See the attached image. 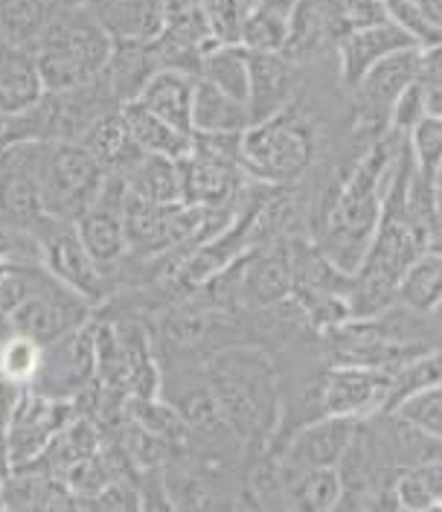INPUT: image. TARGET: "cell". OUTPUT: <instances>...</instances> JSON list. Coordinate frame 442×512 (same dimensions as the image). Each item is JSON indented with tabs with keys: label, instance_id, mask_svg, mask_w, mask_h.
Wrapping results in <instances>:
<instances>
[{
	"label": "cell",
	"instance_id": "6da1fadb",
	"mask_svg": "<svg viewBox=\"0 0 442 512\" xmlns=\"http://www.w3.org/2000/svg\"><path fill=\"white\" fill-rule=\"evenodd\" d=\"M326 91L306 73V82L280 114L242 131V169L251 181L285 187L309 178L315 163L329 152V102Z\"/></svg>",
	"mask_w": 442,
	"mask_h": 512
},
{
	"label": "cell",
	"instance_id": "7a4b0ae2",
	"mask_svg": "<svg viewBox=\"0 0 442 512\" xmlns=\"http://www.w3.org/2000/svg\"><path fill=\"white\" fill-rule=\"evenodd\" d=\"M221 411L248 454H265L283 414V387L274 355L253 344H236L201 361Z\"/></svg>",
	"mask_w": 442,
	"mask_h": 512
},
{
	"label": "cell",
	"instance_id": "3957f363",
	"mask_svg": "<svg viewBox=\"0 0 442 512\" xmlns=\"http://www.w3.org/2000/svg\"><path fill=\"white\" fill-rule=\"evenodd\" d=\"M114 38L88 6H56L35 50V67L44 91H73L91 85L105 70Z\"/></svg>",
	"mask_w": 442,
	"mask_h": 512
},
{
	"label": "cell",
	"instance_id": "277c9868",
	"mask_svg": "<svg viewBox=\"0 0 442 512\" xmlns=\"http://www.w3.org/2000/svg\"><path fill=\"white\" fill-rule=\"evenodd\" d=\"M24 149L41 187L44 213L59 222H79L102 190V163L82 143L47 140L24 143Z\"/></svg>",
	"mask_w": 442,
	"mask_h": 512
},
{
	"label": "cell",
	"instance_id": "5b68a950",
	"mask_svg": "<svg viewBox=\"0 0 442 512\" xmlns=\"http://www.w3.org/2000/svg\"><path fill=\"white\" fill-rule=\"evenodd\" d=\"M94 315V303L59 283L41 262L32 268L30 291L12 315V332L30 335L41 347L79 329Z\"/></svg>",
	"mask_w": 442,
	"mask_h": 512
},
{
	"label": "cell",
	"instance_id": "8992f818",
	"mask_svg": "<svg viewBox=\"0 0 442 512\" xmlns=\"http://www.w3.org/2000/svg\"><path fill=\"white\" fill-rule=\"evenodd\" d=\"M32 236L38 242L41 265L59 283L73 288L76 294H82L88 303H94V309L105 306L114 297V286H111L108 271H102L94 262V256L85 251L76 224L44 216L41 222L35 224Z\"/></svg>",
	"mask_w": 442,
	"mask_h": 512
},
{
	"label": "cell",
	"instance_id": "52a82bcc",
	"mask_svg": "<svg viewBox=\"0 0 442 512\" xmlns=\"http://www.w3.org/2000/svg\"><path fill=\"white\" fill-rule=\"evenodd\" d=\"M387 387H390V379H387V370L381 367L332 364L326 370H317V416L370 419V416L384 414Z\"/></svg>",
	"mask_w": 442,
	"mask_h": 512
},
{
	"label": "cell",
	"instance_id": "ba28073f",
	"mask_svg": "<svg viewBox=\"0 0 442 512\" xmlns=\"http://www.w3.org/2000/svg\"><path fill=\"white\" fill-rule=\"evenodd\" d=\"M94 370V320H88L79 329L67 332L64 338L44 347L38 376L30 387L50 399L76 402V399H85L88 387L94 384Z\"/></svg>",
	"mask_w": 442,
	"mask_h": 512
},
{
	"label": "cell",
	"instance_id": "9c48e42d",
	"mask_svg": "<svg viewBox=\"0 0 442 512\" xmlns=\"http://www.w3.org/2000/svg\"><path fill=\"white\" fill-rule=\"evenodd\" d=\"M126 198V175L105 172V181H102V190L96 195V201L85 210V216L76 222L85 251L94 256V262L102 271H108V277L114 274L117 265L126 262L128 256L126 216H123L126 213Z\"/></svg>",
	"mask_w": 442,
	"mask_h": 512
},
{
	"label": "cell",
	"instance_id": "30bf717a",
	"mask_svg": "<svg viewBox=\"0 0 442 512\" xmlns=\"http://www.w3.org/2000/svg\"><path fill=\"white\" fill-rule=\"evenodd\" d=\"M355 425L358 419H347V416H320L294 428L283 443L271 448L268 454L277 457L283 480L309 472V469L338 466L341 457L347 454Z\"/></svg>",
	"mask_w": 442,
	"mask_h": 512
},
{
	"label": "cell",
	"instance_id": "8fae6325",
	"mask_svg": "<svg viewBox=\"0 0 442 512\" xmlns=\"http://www.w3.org/2000/svg\"><path fill=\"white\" fill-rule=\"evenodd\" d=\"M242 309H265L294 294V239L253 245L236 256Z\"/></svg>",
	"mask_w": 442,
	"mask_h": 512
},
{
	"label": "cell",
	"instance_id": "7c38bea8",
	"mask_svg": "<svg viewBox=\"0 0 442 512\" xmlns=\"http://www.w3.org/2000/svg\"><path fill=\"white\" fill-rule=\"evenodd\" d=\"M160 67H175L184 73H198L201 56L219 44L204 18L198 0H166L163 27L152 38Z\"/></svg>",
	"mask_w": 442,
	"mask_h": 512
},
{
	"label": "cell",
	"instance_id": "4fadbf2b",
	"mask_svg": "<svg viewBox=\"0 0 442 512\" xmlns=\"http://www.w3.org/2000/svg\"><path fill=\"white\" fill-rule=\"evenodd\" d=\"M175 163H178V181H181V201L195 204V207H221L233 201L248 178L242 163L221 158L219 152L195 140H192L190 152Z\"/></svg>",
	"mask_w": 442,
	"mask_h": 512
},
{
	"label": "cell",
	"instance_id": "5bb4252c",
	"mask_svg": "<svg viewBox=\"0 0 442 512\" xmlns=\"http://www.w3.org/2000/svg\"><path fill=\"white\" fill-rule=\"evenodd\" d=\"M306 82V67L291 62L285 53H251L248 73V114L253 123H262L280 114L285 105L294 102Z\"/></svg>",
	"mask_w": 442,
	"mask_h": 512
},
{
	"label": "cell",
	"instance_id": "9a60e30c",
	"mask_svg": "<svg viewBox=\"0 0 442 512\" xmlns=\"http://www.w3.org/2000/svg\"><path fill=\"white\" fill-rule=\"evenodd\" d=\"M408 47H419L416 38L405 27H399L393 18L390 21H381L373 27H361V30H352L335 47V67H338V82L344 91H352L364 73L381 62L384 56L390 53H399V50H408Z\"/></svg>",
	"mask_w": 442,
	"mask_h": 512
},
{
	"label": "cell",
	"instance_id": "2e32d148",
	"mask_svg": "<svg viewBox=\"0 0 442 512\" xmlns=\"http://www.w3.org/2000/svg\"><path fill=\"white\" fill-rule=\"evenodd\" d=\"M85 6L114 41H152L166 12V0H88Z\"/></svg>",
	"mask_w": 442,
	"mask_h": 512
},
{
	"label": "cell",
	"instance_id": "e0dca14e",
	"mask_svg": "<svg viewBox=\"0 0 442 512\" xmlns=\"http://www.w3.org/2000/svg\"><path fill=\"white\" fill-rule=\"evenodd\" d=\"M155 70H160V62L152 41H114L102 79L114 99L123 105L140 96Z\"/></svg>",
	"mask_w": 442,
	"mask_h": 512
},
{
	"label": "cell",
	"instance_id": "ac0fdd59",
	"mask_svg": "<svg viewBox=\"0 0 442 512\" xmlns=\"http://www.w3.org/2000/svg\"><path fill=\"white\" fill-rule=\"evenodd\" d=\"M192 91H195L192 73L175 70V67H160L143 85L137 102H143L152 114H158L169 126L192 134Z\"/></svg>",
	"mask_w": 442,
	"mask_h": 512
},
{
	"label": "cell",
	"instance_id": "d6986e66",
	"mask_svg": "<svg viewBox=\"0 0 442 512\" xmlns=\"http://www.w3.org/2000/svg\"><path fill=\"white\" fill-rule=\"evenodd\" d=\"M44 96L35 56L0 44V114L6 120L27 114Z\"/></svg>",
	"mask_w": 442,
	"mask_h": 512
},
{
	"label": "cell",
	"instance_id": "ffe728a7",
	"mask_svg": "<svg viewBox=\"0 0 442 512\" xmlns=\"http://www.w3.org/2000/svg\"><path fill=\"white\" fill-rule=\"evenodd\" d=\"M82 146L102 163L105 172H114V175H128L131 166L146 155L134 143V137H131V131L126 126V117H123L120 108L102 114L94 126H91V131L85 134Z\"/></svg>",
	"mask_w": 442,
	"mask_h": 512
},
{
	"label": "cell",
	"instance_id": "44dd1931",
	"mask_svg": "<svg viewBox=\"0 0 442 512\" xmlns=\"http://www.w3.org/2000/svg\"><path fill=\"white\" fill-rule=\"evenodd\" d=\"M126 126L134 137V143L146 152V155H158V158L178 160L184 158L192 149V134L181 128L169 126L166 120H160L158 114H152L143 102L131 99L120 105Z\"/></svg>",
	"mask_w": 442,
	"mask_h": 512
},
{
	"label": "cell",
	"instance_id": "7402d4cb",
	"mask_svg": "<svg viewBox=\"0 0 442 512\" xmlns=\"http://www.w3.org/2000/svg\"><path fill=\"white\" fill-rule=\"evenodd\" d=\"M251 126L248 105L221 94L204 79H195L192 91V134H239Z\"/></svg>",
	"mask_w": 442,
	"mask_h": 512
},
{
	"label": "cell",
	"instance_id": "603a6c76",
	"mask_svg": "<svg viewBox=\"0 0 442 512\" xmlns=\"http://www.w3.org/2000/svg\"><path fill=\"white\" fill-rule=\"evenodd\" d=\"M53 12V0H0V44L35 56Z\"/></svg>",
	"mask_w": 442,
	"mask_h": 512
},
{
	"label": "cell",
	"instance_id": "cb8c5ba5",
	"mask_svg": "<svg viewBox=\"0 0 442 512\" xmlns=\"http://www.w3.org/2000/svg\"><path fill=\"white\" fill-rule=\"evenodd\" d=\"M248 73H251V53L242 44H213L198 64L195 79L210 82L221 94L248 102Z\"/></svg>",
	"mask_w": 442,
	"mask_h": 512
},
{
	"label": "cell",
	"instance_id": "d4e9b609",
	"mask_svg": "<svg viewBox=\"0 0 442 512\" xmlns=\"http://www.w3.org/2000/svg\"><path fill=\"white\" fill-rule=\"evenodd\" d=\"M396 303L416 315H431L442 303V256H416L396 283Z\"/></svg>",
	"mask_w": 442,
	"mask_h": 512
},
{
	"label": "cell",
	"instance_id": "484cf974",
	"mask_svg": "<svg viewBox=\"0 0 442 512\" xmlns=\"http://www.w3.org/2000/svg\"><path fill=\"white\" fill-rule=\"evenodd\" d=\"M341 495H344V480H341L338 466L309 469V472L285 478V507H294V510H338Z\"/></svg>",
	"mask_w": 442,
	"mask_h": 512
},
{
	"label": "cell",
	"instance_id": "4316f807",
	"mask_svg": "<svg viewBox=\"0 0 442 512\" xmlns=\"http://www.w3.org/2000/svg\"><path fill=\"white\" fill-rule=\"evenodd\" d=\"M128 192L140 195L155 204H172L181 201V181H178V163L158 155H143L131 166L126 175Z\"/></svg>",
	"mask_w": 442,
	"mask_h": 512
},
{
	"label": "cell",
	"instance_id": "83f0119b",
	"mask_svg": "<svg viewBox=\"0 0 442 512\" xmlns=\"http://www.w3.org/2000/svg\"><path fill=\"white\" fill-rule=\"evenodd\" d=\"M288 21L291 12H280L274 6L256 3L248 9L242 32H239V44L248 53H280L288 38Z\"/></svg>",
	"mask_w": 442,
	"mask_h": 512
},
{
	"label": "cell",
	"instance_id": "f1b7e54d",
	"mask_svg": "<svg viewBox=\"0 0 442 512\" xmlns=\"http://www.w3.org/2000/svg\"><path fill=\"white\" fill-rule=\"evenodd\" d=\"M44 358V347L21 332H9L0 341V382L12 384V387H30L38 376Z\"/></svg>",
	"mask_w": 442,
	"mask_h": 512
},
{
	"label": "cell",
	"instance_id": "f546056e",
	"mask_svg": "<svg viewBox=\"0 0 442 512\" xmlns=\"http://www.w3.org/2000/svg\"><path fill=\"white\" fill-rule=\"evenodd\" d=\"M387 414L399 416V419L411 422V425L428 431V434H434V437H442V382L431 384V387L413 393L408 399H402Z\"/></svg>",
	"mask_w": 442,
	"mask_h": 512
},
{
	"label": "cell",
	"instance_id": "4dcf8cb0",
	"mask_svg": "<svg viewBox=\"0 0 442 512\" xmlns=\"http://www.w3.org/2000/svg\"><path fill=\"white\" fill-rule=\"evenodd\" d=\"M210 32L219 44H239L242 21L248 15V0H198Z\"/></svg>",
	"mask_w": 442,
	"mask_h": 512
},
{
	"label": "cell",
	"instance_id": "1f68e13d",
	"mask_svg": "<svg viewBox=\"0 0 442 512\" xmlns=\"http://www.w3.org/2000/svg\"><path fill=\"white\" fill-rule=\"evenodd\" d=\"M416 85L422 91L428 114L431 117H442V41L440 44H431V47H422Z\"/></svg>",
	"mask_w": 442,
	"mask_h": 512
},
{
	"label": "cell",
	"instance_id": "d6a6232c",
	"mask_svg": "<svg viewBox=\"0 0 442 512\" xmlns=\"http://www.w3.org/2000/svg\"><path fill=\"white\" fill-rule=\"evenodd\" d=\"M393 504L396 510H434V495L419 469L399 472V478L393 483Z\"/></svg>",
	"mask_w": 442,
	"mask_h": 512
},
{
	"label": "cell",
	"instance_id": "836d02e7",
	"mask_svg": "<svg viewBox=\"0 0 442 512\" xmlns=\"http://www.w3.org/2000/svg\"><path fill=\"white\" fill-rule=\"evenodd\" d=\"M425 114H428L425 99H422L419 85L413 82L411 88L393 102V111H390V131H396V134L408 137V134L413 131V126H416Z\"/></svg>",
	"mask_w": 442,
	"mask_h": 512
},
{
	"label": "cell",
	"instance_id": "e575fe53",
	"mask_svg": "<svg viewBox=\"0 0 442 512\" xmlns=\"http://www.w3.org/2000/svg\"><path fill=\"white\" fill-rule=\"evenodd\" d=\"M419 472H422V478H425L431 495H434V510H442V460L422 466Z\"/></svg>",
	"mask_w": 442,
	"mask_h": 512
},
{
	"label": "cell",
	"instance_id": "d590c367",
	"mask_svg": "<svg viewBox=\"0 0 442 512\" xmlns=\"http://www.w3.org/2000/svg\"><path fill=\"white\" fill-rule=\"evenodd\" d=\"M428 323H431V341H434V347L442 350V303L428 315Z\"/></svg>",
	"mask_w": 442,
	"mask_h": 512
},
{
	"label": "cell",
	"instance_id": "8d00e7d4",
	"mask_svg": "<svg viewBox=\"0 0 442 512\" xmlns=\"http://www.w3.org/2000/svg\"><path fill=\"white\" fill-rule=\"evenodd\" d=\"M428 254L442 256V222H437L431 230H428V245H425Z\"/></svg>",
	"mask_w": 442,
	"mask_h": 512
},
{
	"label": "cell",
	"instance_id": "74e56055",
	"mask_svg": "<svg viewBox=\"0 0 442 512\" xmlns=\"http://www.w3.org/2000/svg\"><path fill=\"white\" fill-rule=\"evenodd\" d=\"M434 210H437V222H442V181L434 184Z\"/></svg>",
	"mask_w": 442,
	"mask_h": 512
},
{
	"label": "cell",
	"instance_id": "f35d334b",
	"mask_svg": "<svg viewBox=\"0 0 442 512\" xmlns=\"http://www.w3.org/2000/svg\"><path fill=\"white\" fill-rule=\"evenodd\" d=\"M56 6H85L88 0H53Z\"/></svg>",
	"mask_w": 442,
	"mask_h": 512
},
{
	"label": "cell",
	"instance_id": "ab89813d",
	"mask_svg": "<svg viewBox=\"0 0 442 512\" xmlns=\"http://www.w3.org/2000/svg\"><path fill=\"white\" fill-rule=\"evenodd\" d=\"M6 123H9V120H6V117L0 114V143H3V134H6Z\"/></svg>",
	"mask_w": 442,
	"mask_h": 512
},
{
	"label": "cell",
	"instance_id": "60d3db41",
	"mask_svg": "<svg viewBox=\"0 0 442 512\" xmlns=\"http://www.w3.org/2000/svg\"><path fill=\"white\" fill-rule=\"evenodd\" d=\"M0 510H3V489H0Z\"/></svg>",
	"mask_w": 442,
	"mask_h": 512
},
{
	"label": "cell",
	"instance_id": "b9f144b4",
	"mask_svg": "<svg viewBox=\"0 0 442 512\" xmlns=\"http://www.w3.org/2000/svg\"><path fill=\"white\" fill-rule=\"evenodd\" d=\"M248 6H256V0H248Z\"/></svg>",
	"mask_w": 442,
	"mask_h": 512
}]
</instances>
